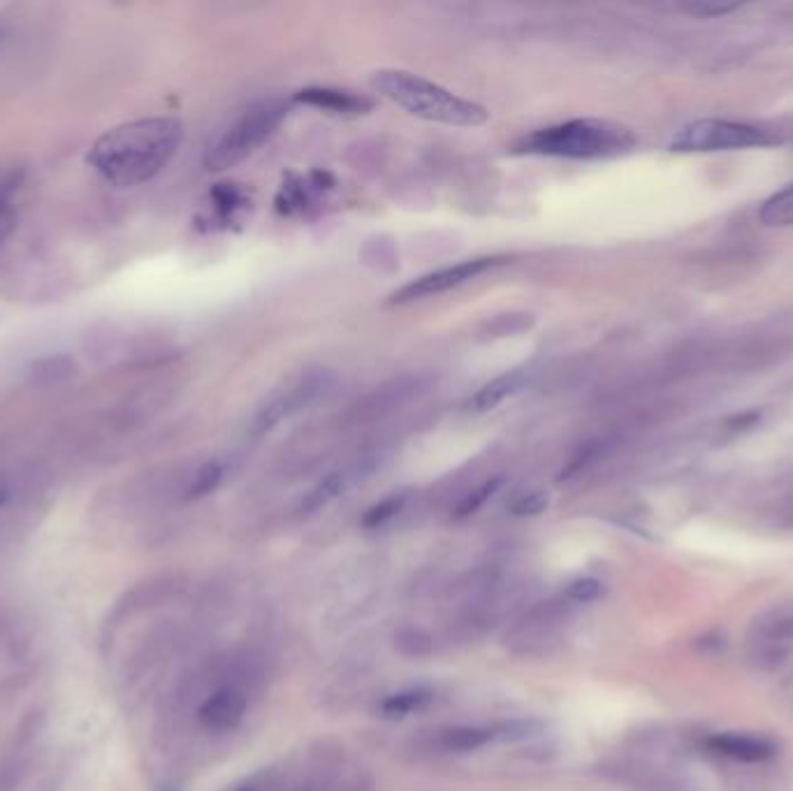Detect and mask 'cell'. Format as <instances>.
<instances>
[{
	"instance_id": "cell-1",
	"label": "cell",
	"mask_w": 793,
	"mask_h": 791,
	"mask_svg": "<svg viewBox=\"0 0 793 791\" xmlns=\"http://www.w3.org/2000/svg\"><path fill=\"white\" fill-rule=\"evenodd\" d=\"M184 126L170 116L123 123L98 137L89 163L114 186H137L154 179L177 154Z\"/></svg>"
},
{
	"instance_id": "cell-2",
	"label": "cell",
	"mask_w": 793,
	"mask_h": 791,
	"mask_svg": "<svg viewBox=\"0 0 793 791\" xmlns=\"http://www.w3.org/2000/svg\"><path fill=\"white\" fill-rule=\"evenodd\" d=\"M371 82L383 98L418 119L457 128H476L490 119V112L483 105L455 96L443 86L413 75V72L378 70Z\"/></svg>"
},
{
	"instance_id": "cell-3",
	"label": "cell",
	"mask_w": 793,
	"mask_h": 791,
	"mask_svg": "<svg viewBox=\"0 0 793 791\" xmlns=\"http://www.w3.org/2000/svg\"><path fill=\"white\" fill-rule=\"evenodd\" d=\"M636 147L631 128L608 119H573L541 128L518 144L522 154L555 158H613Z\"/></svg>"
},
{
	"instance_id": "cell-4",
	"label": "cell",
	"mask_w": 793,
	"mask_h": 791,
	"mask_svg": "<svg viewBox=\"0 0 793 791\" xmlns=\"http://www.w3.org/2000/svg\"><path fill=\"white\" fill-rule=\"evenodd\" d=\"M286 116V105L281 100H263V103L251 105L239 119L232 123L228 130H223L216 140L209 144L205 165L207 170L221 172L232 165L242 163L253 151L274 135V130L281 126Z\"/></svg>"
},
{
	"instance_id": "cell-5",
	"label": "cell",
	"mask_w": 793,
	"mask_h": 791,
	"mask_svg": "<svg viewBox=\"0 0 793 791\" xmlns=\"http://www.w3.org/2000/svg\"><path fill=\"white\" fill-rule=\"evenodd\" d=\"M773 142L766 130L749 126V123L701 119L678 130L671 140V149L680 154H712V151H731L763 147Z\"/></svg>"
},
{
	"instance_id": "cell-6",
	"label": "cell",
	"mask_w": 793,
	"mask_h": 791,
	"mask_svg": "<svg viewBox=\"0 0 793 791\" xmlns=\"http://www.w3.org/2000/svg\"><path fill=\"white\" fill-rule=\"evenodd\" d=\"M499 263H501L499 258H474V260H464V263H457L453 267H443V270H436L416 281L406 283L404 288H399L397 293L392 295L390 302L404 304L413 300H423V297L441 295L446 293V290H453L457 286H462V283L480 277V274L492 270V267Z\"/></svg>"
},
{
	"instance_id": "cell-7",
	"label": "cell",
	"mask_w": 793,
	"mask_h": 791,
	"mask_svg": "<svg viewBox=\"0 0 793 791\" xmlns=\"http://www.w3.org/2000/svg\"><path fill=\"white\" fill-rule=\"evenodd\" d=\"M754 657L761 664H782L793 648V604L770 608L752 627Z\"/></svg>"
},
{
	"instance_id": "cell-8",
	"label": "cell",
	"mask_w": 793,
	"mask_h": 791,
	"mask_svg": "<svg viewBox=\"0 0 793 791\" xmlns=\"http://www.w3.org/2000/svg\"><path fill=\"white\" fill-rule=\"evenodd\" d=\"M246 713V694L237 685L221 687L200 706V722L202 727L214 731V734H225V731L237 729V724L244 720Z\"/></svg>"
},
{
	"instance_id": "cell-9",
	"label": "cell",
	"mask_w": 793,
	"mask_h": 791,
	"mask_svg": "<svg viewBox=\"0 0 793 791\" xmlns=\"http://www.w3.org/2000/svg\"><path fill=\"white\" fill-rule=\"evenodd\" d=\"M295 100L302 105L316 107L327 114H341V116H358L367 114L374 103L369 98L360 96V93L344 91V89H325V86H311V89H302L295 93Z\"/></svg>"
},
{
	"instance_id": "cell-10",
	"label": "cell",
	"mask_w": 793,
	"mask_h": 791,
	"mask_svg": "<svg viewBox=\"0 0 793 791\" xmlns=\"http://www.w3.org/2000/svg\"><path fill=\"white\" fill-rule=\"evenodd\" d=\"M708 747L712 752L724 754V757H731L736 761H747V764H754V761H766L775 754V745L770 743L768 738L761 736H749V734H715L708 738Z\"/></svg>"
},
{
	"instance_id": "cell-11",
	"label": "cell",
	"mask_w": 793,
	"mask_h": 791,
	"mask_svg": "<svg viewBox=\"0 0 793 791\" xmlns=\"http://www.w3.org/2000/svg\"><path fill=\"white\" fill-rule=\"evenodd\" d=\"M527 372L525 369H513V372H506L497 376V379H492L490 383H485L483 388L478 390V393L469 399V409L476 411V413H485V411H492L494 406H499L504 399L513 397L518 390L525 388L527 383Z\"/></svg>"
},
{
	"instance_id": "cell-12",
	"label": "cell",
	"mask_w": 793,
	"mask_h": 791,
	"mask_svg": "<svg viewBox=\"0 0 793 791\" xmlns=\"http://www.w3.org/2000/svg\"><path fill=\"white\" fill-rule=\"evenodd\" d=\"M316 390H318L316 386H309V383H307V386H297L293 390H288L286 395H281L279 399H274L272 404L265 406V409L260 411V416L256 420V432L265 434V432L272 430V427L276 423H281V420L286 418L290 411L300 409V406L307 402V399L314 395Z\"/></svg>"
},
{
	"instance_id": "cell-13",
	"label": "cell",
	"mask_w": 793,
	"mask_h": 791,
	"mask_svg": "<svg viewBox=\"0 0 793 791\" xmlns=\"http://www.w3.org/2000/svg\"><path fill=\"white\" fill-rule=\"evenodd\" d=\"M497 736L492 729L483 727H453L439 734V745L446 752H474L485 747Z\"/></svg>"
},
{
	"instance_id": "cell-14",
	"label": "cell",
	"mask_w": 793,
	"mask_h": 791,
	"mask_svg": "<svg viewBox=\"0 0 793 791\" xmlns=\"http://www.w3.org/2000/svg\"><path fill=\"white\" fill-rule=\"evenodd\" d=\"M759 219L768 228L793 226V181L763 202L759 209Z\"/></svg>"
},
{
	"instance_id": "cell-15",
	"label": "cell",
	"mask_w": 793,
	"mask_h": 791,
	"mask_svg": "<svg viewBox=\"0 0 793 791\" xmlns=\"http://www.w3.org/2000/svg\"><path fill=\"white\" fill-rule=\"evenodd\" d=\"M429 701H432V692H427V689H406V692L388 696L381 703V713L388 717H404L423 710Z\"/></svg>"
},
{
	"instance_id": "cell-16",
	"label": "cell",
	"mask_w": 793,
	"mask_h": 791,
	"mask_svg": "<svg viewBox=\"0 0 793 791\" xmlns=\"http://www.w3.org/2000/svg\"><path fill=\"white\" fill-rule=\"evenodd\" d=\"M212 202L218 219L232 221L249 205V198H246V193L237 184H218L212 191Z\"/></svg>"
},
{
	"instance_id": "cell-17",
	"label": "cell",
	"mask_w": 793,
	"mask_h": 791,
	"mask_svg": "<svg viewBox=\"0 0 793 791\" xmlns=\"http://www.w3.org/2000/svg\"><path fill=\"white\" fill-rule=\"evenodd\" d=\"M341 490H344V478H341L339 474H332V476L323 478V481H320V483L316 485V488L311 490L309 495L302 499L300 511H302V513H316V511H320V509H323V506L330 504L332 499H337V497L341 495Z\"/></svg>"
},
{
	"instance_id": "cell-18",
	"label": "cell",
	"mask_w": 793,
	"mask_h": 791,
	"mask_svg": "<svg viewBox=\"0 0 793 791\" xmlns=\"http://www.w3.org/2000/svg\"><path fill=\"white\" fill-rule=\"evenodd\" d=\"M499 488H501V478H490V481L480 483L478 488L471 492V495L462 499L460 506H457L455 515L457 518H469V515H474L476 511L483 509V506L490 502L494 495H497Z\"/></svg>"
},
{
	"instance_id": "cell-19",
	"label": "cell",
	"mask_w": 793,
	"mask_h": 791,
	"mask_svg": "<svg viewBox=\"0 0 793 791\" xmlns=\"http://www.w3.org/2000/svg\"><path fill=\"white\" fill-rule=\"evenodd\" d=\"M395 645L404 655L409 657H425L432 652V638H429L423 629H399L395 634Z\"/></svg>"
},
{
	"instance_id": "cell-20",
	"label": "cell",
	"mask_w": 793,
	"mask_h": 791,
	"mask_svg": "<svg viewBox=\"0 0 793 791\" xmlns=\"http://www.w3.org/2000/svg\"><path fill=\"white\" fill-rule=\"evenodd\" d=\"M223 481V467L218 462H207L198 474H195L191 488H188V497L200 499L212 495V492L221 485Z\"/></svg>"
},
{
	"instance_id": "cell-21",
	"label": "cell",
	"mask_w": 793,
	"mask_h": 791,
	"mask_svg": "<svg viewBox=\"0 0 793 791\" xmlns=\"http://www.w3.org/2000/svg\"><path fill=\"white\" fill-rule=\"evenodd\" d=\"M406 506V497L404 495H395V497H388L383 499V502H378L376 506H371V509L365 513V527H383L388 525L390 520H395L402 509Z\"/></svg>"
},
{
	"instance_id": "cell-22",
	"label": "cell",
	"mask_w": 793,
	"mask_h": 791,
	"mask_svg": "<svg viewBox=\"0 0 793 791\" xmlns=\"http://www.w3.org/2000/svg\"><path fill=\"white\" fill-rule=\"evenodd\" d=\"M603 592V585L596 578H578L566 587V599L576 601V604H587V601L599 599Z\"/></svg>"
},
{
	"instance_id": "cell-23",
	"label": "cell",
	"mask_w": 793,
	"mask_h": 791,
	"mask_svg": "<svg viewBox=\"0 0 793 791\" xmlns=\"http://www.w3.org/2000/svg\"><path fill=\"white\" fill-rule=\"evenodd\" d=\"M548 509V497L543 492H529V495H522L513 502L511 513L520 515V518H529V515H538Z\"/></svg>"
},
{
	"instance_id": "cell-24",
	"label": "cell",
	"mask_w": 793,
	"mask_h": 791,
	"mask_svg": "<svg viewBox=\"0 0 793 791\" xmlns=\"http://www.w3.org/2000/svg\"><path fill=\"white\" fill-rule=\"evenodd\" d=\"M12 230H14V212L10 209V205L0 198V244L10 237Z\"/></svg>"
},
{
	"instance_id": "cell-25",
	"label": "cell",
	"mask_w": 793,
	"mask_h": 791,
	"mask_svg": "<svg viewBox=\"0 0 793 791\" xmlns=\"http://www.w3.org/2000/svg\"><path fill=\"white\" fill-rule=\"evenodd\" d=\"M302 791H330V789L323 787V785H307Z\"/></svg>"
},
{
	"instance_id": "cell-26",
	"label": "cell",
	"mask_w": 793,
	"mask_h": 791,
	"mask_svg": "<svg viewBox=\"0 0 793 791\" xmlns=\"http://www.w3.org/2000/svg\"><path fill=\"white\" fill-rule=\"evenodd\" d=\"M235 791H258V789L253 787V785H244V787H239V789H235Z\"/></svg>"
},
{
	"instance_id": "cell-27",
	"label": "cell",
	"mask_w": 793,
	"mask_h": 791,
	"mask_svg": "<svg viewBox=\"0 0 793 791\" xmlns=\"http://www.w3.org/2000/svg\"><path fill=\"white\" fill-rule=\"evenodd\" d=\"M3 504H5V492L0 490V506H3Z\"/></svg>"
}]
</instances>
